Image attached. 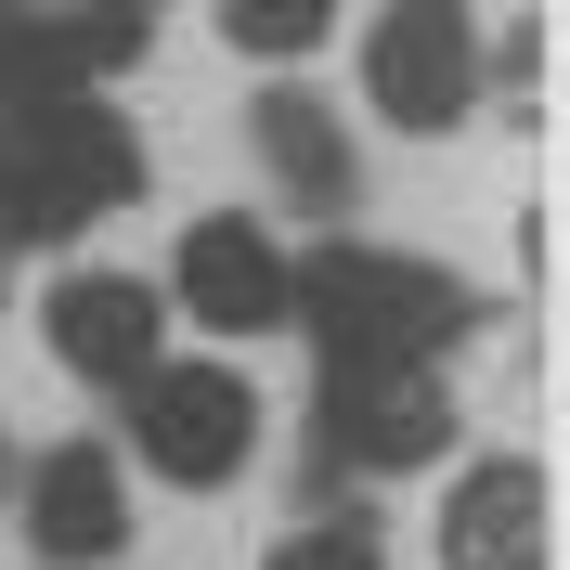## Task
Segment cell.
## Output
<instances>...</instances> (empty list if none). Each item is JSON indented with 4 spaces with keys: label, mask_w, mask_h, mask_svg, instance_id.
I'll list each match as a JSON object with an SVG mask.
<instances>
[{
    "label": "cell",
    "mask_w": 570,
    "mask_h": 570,
    "mask_svg": "<svg viewBox=\"0 0 570 570\" xmlns=\"http://www.w3.org/2000/svg\"><path fill=\"white\" fill-rule=\"evenodd\" d=\"M441 428H454L441 363H402V376H324V441H337L351 466H428Z\"/></svg>",
    "instance_id": "5"
},
{
    "label": "cell",
    "mask_w": 570,
    "mask_h": 570,
    "mask_svg": "<svg viewBox=\"0 0 570 570\" xmlns=\"http://www.w3.org/2000/svg\"><path fill=\"white\" fill-rule=\"evenodd\" d=\"M78 27H91V52H105V66H130V52H142V27H156V0H91Z\"/></svg>",
    "instance_id": "14"
},
{
    "label": "cell",
    "mask_w": 570,
    "mask_h": 570,
    "mask_svg": "<svg viewBox=\"0 0 570 570\" xmlns=\"http://www.w3.org/2000/svg\"><path fill=\"white\" fill-rule=\"evenodd\" d=\"M273 570H376V532L363 519H312V532H285Z\"/></svg>",
    "instance_id": "13"
},
{
    "label": "cell",
    "mask_w": 570,
    "mask_h": 570,
    "mask_svg": "<svg viewBox=\"0 0 570 570\" xmlns=\"http://www.w3.org/2000/svg\"><path fill=\"white\" fill-rule=\"evenodd\" d=\"M27 544H39V558H66V570H91V558L130 544V493H117V466L91 454V441H66V454L27 480Z\"/></svg>",
    "instance_id": "9"
},
{
    "label": "cell",
    "mask_w": 570,
    "mask_h": 570,
    "mask_svg": "<svg viewBox=\"0 0 570 570\" xmlns=\"http://www.w3.org/2000/svg\"><path fill=\"white\" fill-rule=\"evenodd\" d=\"M130 454L181 493H208L259 454V390L234 363H142L130 376Z\"/></svg>",
    "instance_id": "2"
},
{
    "label": "cell",
    "mask_w": 570,
    "mask_h": 570,
    "mask_svg": "<svg viewBox=\"0 0 570 570\" xmlns=\"http://www.w3.org/2000/svg\"><path fill=\"white\" fill-rule=\"evenodd\" d=\"M39 324H52V351H66L78 376H105V390H130L142 363H156V285L142 273H66Z\"/></svg>",
    "instance_id": "7"
},
{
    "label": "cell",
    "mask_w": 570,
    "mask_h": 570,
    "mask_svg": "<svg viewBox=\"0 0 570 570\" xmlns=\"http://www.w3.org/2000/svg\"><path fill=\"white\" fill-rule=\"evenodd\" d=\"M91 27L78 13H27V0H0V117H52V105H91Z\"/></svg>",
    "instance_id": "10"
},
{
    "label": "cell",
    "mask_w": 570,
    "mask_h": 570,
    "mask_svg": "<svg viewBox=\"0 0 570 570\" xmlns=\"http://www.w3.org/2000/svg\"><path fill=\"white\" fill-rule=\"evenodd\" d=\"M181 312L234 324V337L285 324V247L259 234V220H195V234H181Z\"/></svg>",
    "instance_id": "6"
},
{
    "label": "cell",
    "mask_w": 570,
    "mask_h": 570,
    "mask_svg": "<svg viewBox=\"0 0 570 570\" xmlns=\"http://www.w3.org/2000/svg\"><path fill=\"white\" fill-rule=\"evenodd\" d=\"M247 130H259V156H273V181L298 195V208H324V220L351 208L363 169H351V142H337V105H312V91H259Z\"/></svg>",
    "instance_id": "11"
},
{
    "label": "cell",
    "mask_w": 570,
    "mask_h": 570,
    "mask_svg": "<svg viewBox=\"0 0 570 570\" xmlns=\"http://www.w3.org/2000/svg\"><path fill=\"white\" fill-rule=\"evenodd\" d=\"M13 247H52V234H39V208H27V181H13V156H0V259Z\"/></svg>",
    "instance_id": "15"
},
{
    "label": "cell",
    "mask_w": 570,
    "mask_h": 570,
    "mask_svg": "<svg viewBox=\"0 0 570 570\" xmlns=\"http://www.w3.org/2000/svg\"><path fill=\"white\" fill-rule=\"evenodd\" d=\"M337 27V0H220V39H234V52H312V39Z\"/></svg>",
    "instance_id": "12"
},
{
    "label": "cell",
    "mask_w": 570,
    "mask_h": 570,
    "mask_svg": "<svg viewBox=\"0 0 570 570\" xmlns=\"http://www.w3.org/2000/svg\"><path fill=\"white\" fill-rule=\"evenodd\" d=\"M544 466H466L454 480V505H441V558L454 570H544Z\"/></svg>",
    "instance_id": "8"
},
{
    "label": "cell",
    "mask_w": 570,
    "mask_h": 570,
    "mask_svg": "<svg viewBox=\"0 0 570 570\" xmlns=\"http://www.w3.org/2000/svg\"><path fill=\"white\" fill-rule=\"evenodd\" d=\"M285 312H312L324 376H402V363H441L466 324V285L428 273L390 247H324L312 273H285Z\"/></svg>",
    "instance_id": "1"
},
{
    "label": "cell",
    "mask_w": 570,
    "mask_h": 570,
    "mask_svg": "<svg viewBox=\"0 0 570 570\" xmlns=\"http://www.w3.org/2000/svg\"><path fill=\"white\" fill-rule=\"evenodd\" d=\"M0 156L27 181L39 234H78V220H105L117 195H142V142L117 130L105 105H52V117H0Z\"/></svg>",
    "instance_id": "3"
},
{
    "label": "cell",
    "mask_w": 570,
    "mask_h": 570,
    "mask_svg": "<svg viewBox=\"0 0 570 570\" xmlns=\"http://www.w3.org/2000/svg\"><path fill=\"white\" fill-rule=\"evenodd\" d=\"M363 91L402 130H454L480 105V13L466 0H390L376 39H363Z\"/></svg>",
    "instance_id": "4"
}]
</instances>
